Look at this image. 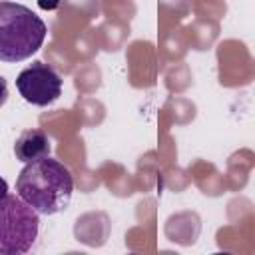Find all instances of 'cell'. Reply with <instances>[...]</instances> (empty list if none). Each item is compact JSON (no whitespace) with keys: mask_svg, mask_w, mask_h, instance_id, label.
<instances>
[{"mask_svg":"<svg viewBox=\"0 0 255 255\" xmlns=\"http://www.w3.org/2000/svg\"><path fill=\"white\" fill-rule=\"evenodd\" d=\"M16 193L40 215H54L68 207L74 193L72 171L46 155L28 161L16 179Z\"/></svg>","mask_w":255,"mask_h":255,"instance_id":"obj_1","label":"cell"},{"mask_svg":"<svg viewBox=\"0 0 255 255\" xmlns=\"http://www.w3.org/2000/svg\"><path fill=\"white\" fill-rule=\"evenodd\" d=\"M44 20L28 6L0 2V62H22L36 54L46 38Z\"/></svg>","mask_w":255,"mask_h":255,"instance_id":"obj_2","label":"cell"},{"mask_svg":"<svg viewBox=\"0 0 255 255\" xmlns=\"http://www.w3.org/2000/svg\"><path fill=\"white\" fill-rule=\"evenodd\" d=\"M40 213L20 195L0 201V255H22L32 249L40 231Z\"/></svg>","mask_w":255,"mask_h":255,"instance_id":"obj_3","label":"cell"},{"mask_svg":"<svg viewBox=\"0 0 255 255\" xmlns=\"http://www.w3.org/2000/svg\"><path fill=\"white\" fill-rule=\"evenodd\" d=\"M16 88L28 104L44 108L54 104L62 96V78L52 66L34 62L18 74Z\"/></svg>","mask_w":255,"mask_h":255,"instance_id":"obj_4","label":"cell"},{"mask_svg":"<svg viewBox=\"0 0 255 255\" xmlns=\"http://www.w3.org/2000/svg\"><path fill=\"white\" fill-rule=\"evenodd\" d=\"M50 149H52V145H50L48 133L44 129H38V128L24 129L14 143V155L22 163L50 155Z\"/></svg>","mask_w":255,"mask_h":255,"instance_id":"obj_5","label":"cell"},{"mask_svg":"<svg viewBox=\"0 0 255 255\" xmlns=\"http://www.w3.org/2000/svg\"><path fill=\"white\" fill-rule=\"evenodd\" d=\"M6 100H8V82L0 76V108L6 104Z\"/></svg>","mask_w":255,"mask_h":255,"instance_id":"obj_6","label":"cell"},{"mask_svg":"<svg viewBox=\"0 0 255 255\" xmlns=\"http://www.w3.org/2000/svg\"><path fill=\"white\" fill-rule=\"evenodd\" d=\"M38 6L42 10H56L60 6V0H38Z\"/></svg>","mask_w":255,"mask_h":255,"instance_id":"obj_7","label":"cell"},{"mask_svg":"<svg viewBox=\"0 0 255 255\" xmlns=\"http://www.w3.org/2000/svg\"><path fill=\"white\" fill-rule=\"evenodd\" d=\"M6 195H8V183H6L4 177H0V201H2Z\"/></svg>","mask_w":255,"mask_h":255,"instance_id":"obj_8","label":"cell"}]
</instances>
